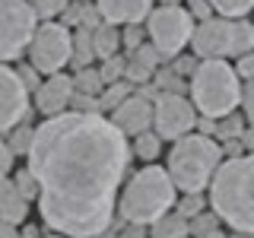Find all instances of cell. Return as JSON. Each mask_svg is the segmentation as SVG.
<instances>
[{"label":"cell","mask_w":254,"mask_h":238,"mask_svg":"<svg viewBox=\"0 0 254 238\" xmlns=\"http://www.w3.org/2000/svg\"><path fill=\"white\" fill-rule=\"evenodd\" d=\"M26 169L38 181V213L54 235L95 238L115 222L130 146L102 115L64 111L32 130Z\"/></svg>","instance_id":"1"},{"label":"cell","mask_w":254,"mask_h":238,"mask_svg":"<svg viewBox=\"0 0 254 238\" xmlns=\"http://www.w3.org/2000/svg\"><path fill=\"white\" fill-rule=\"evenodd\" d=\"M251 178L254 162L248 153L229 156L210 178V206L219 222H226L232 232H251L254 229V203H251Z\"/></svg>","instance_id":"2"},{"label":"cell","mask_w":254,"mask_h":238,"mask_svg":"<svg viewBox=\"0 0 254 238\" xmlns=\"http://www.w3.org/2000/svg\"><path fill=\"white\" fill-rule=\"evenodd\" d=\"M115 206H118V213H121V219L127 226H143L146 229V226H153V222H159L165 213H172L175 184L169 181L165 169H159V165L149 162L127 181L121 200Z\"/></svg>","instance_id":"3"},{"label":"cell","mask_w":254,"mask_h":238,"mask_svg":"<svg viewBox=\"0 0 254 238\" xmlns=\"http://www.w3.org/2000/svg\"><path fill=\"white\" fill-rule=\"evenodd\" d=\"M219 162H222V149L213 137L185 133L181 140H175L165 175L181 194H203L213 172L219 169Z\"/></svg>","instance_id":"4"},{"label":"cell","mask_w":254,"mask_h":238,"mask_svg":"<svg viewBox=\"0 0 254 238\" xmlns=\"http://www.w3.org/2000/svg\"><path fill=\"white\" fill-rule=\"evenodd\" d=\"M190 105L200 111L210 121L232 115L242 105V79L235 76V70L226 60H200L190 73Z\"/></svg>","instance_id":"5"},{"label":"cell","mask_w":254,"mask_h":238,"mask_svg":"<svg viewBox=\"0 0 254 238\" xmlns=\"http://www.w3.org/2000/svg\"><path fill=\"white\" fill-rule=\"evenodd\" d=\"M190 48L197 58L203 60H226V58H242L251 54L254 45V29L248 19H222V16H210V19L197 22L190 32Z\"/></svg>","instance_id":"6"},{"label":"cell","mask_w":254,"mask_h":238,"mask_svg":"<svg viewBox=\"0 0 254 238\" xmlns=\"http://www.w3.org/2000/svg\"><path fill=\"white\" fill-rule=\"evenodd\" d=\"M146 26L143 32L149 35V45L156 48L162 58H178L181 48L190 42V32H194V19L188 16V10L181 3H159L149 10Z\"/></svg>","instance_id":"7"},{"label":"cell","mask_w":254,"mask_h":238,"mask_svg":"<svg viewBox=\"0 0 254 238\" xmlns=\"http://www.w3.org/2000/svg\"><path fill=\"white\" fill-rule=\"evenodd\" d=\"M70 32L67 26L54 22H38L35 35L29 42V67L35 70L38 76H54L64 73V67L70 63Z\"/></svg>","instance_id":"8"},{"label":"cell","mask_w":254,"mask_h":238,"mask_svg":"<svg viewBox=\"0 0 254 238\" xmlns=\"http://www.w3.org/2000/svg\"><path fill=\"white\" fill-rule=\"evenodd\" d=\"M35 26L38 19L26 0H0V63L26 54Z\"/></svg>","instance_id":"9"},{"label":"cell","mask_w":254,"mask_h":238,"mask_svg":"<svg viewBox=\"0 0 254 238\" xmlns=\"http://www.w3.org/2000/svg\"><path fill=\"white\" fill-rule=\"evenodd\" d=\"M153 121H156V137L159 140H181L185 133L194 130L197 111L185 95H156L153 105Z\"/></svg>","instance_id":"10"},{"label":"cell","mask_w":254,"mask_h":238,"mask_svg":"<svg viewBox=\"0 0 254 238\" xmlns=\"http://www.w3.org/2000/svg\"><path fill=\"white\" fill-rule=\"evenodd\" d=\"M32 105H29V92L19 83L13 67L0 63V133L13 130L16 124L29 121Z\"/></svg>","instance_id":"11"},{"label":"cell","mask_w":254,"mask_h":238,"mask_svg":"<svg viewBox=\"0 0 254 238\" xmlns=\"http://www.w3.org/2000/svg\"><path fill=\"white\" fill-rule=\"evenodd\" d=\"M70 99H73V79L67 73H54L38 83L35 89V111L45 118H58L67 111Z\"/></svg>","instance_id":"12"},{"label":"cell","mask_w":254,"mask_h":238,"mask_svg":"<svg viewBox=\"0 0 254 238\" xmlns=\"http://www.w3.org/2000/svg\"><path fill=\"white\" fill-rule=\"evenodd\" d=\"M108 121L115 124V130H121L124 137H137V133L149 130V124H153V102L140 99V95H127L121 105L111 111Z\"/></svg>","instance_id":"13"},{"label":"cell","mask_w":254,"mask_h":238,"mask_svg":"<svg viewBox=\"0 0 254 238\" xmlns=\"http://www.w3.org/2000/svg\"><path fill=\"white\" fill-rule=\"evenodd\" d=\"M153 0H95V13L108 26H143Z\"/></svg>","instance_id":"14"},{"label":"cell","mask_w":254,"mask_h":238,"mask_svg":"<svg viewBox=\"0 0 254 238\" xmlns=\"http://www.w3.org/2000/svg\"><path fill=\"white\" fill-rule=\"evenodd\" d=\"M29 216V203L19 197V190L13 187L10 178H0V222L3 226H22Z\"/></svg>","instance_id":"15"},{"label":"cell","mask_w":254,"mask_h":238,"mask_svg":"<svg viewBox=\"0 0 254 238\" xmlns=\"http://www.w3.org/2000/svg\"><path fill=\"white\" fill-rule=\"evenodd\" d=\"M89 38H92V58H102V60L115 58L118 48H121V32H118V26H108V22H99L89 32Z\"/></svg>","instance_id":"16"},{"label":"cell","mask_w":254,"mask_h":238,"mask_svg":"<svg viewBox=\"0 0 254 238\" xmlns=\"http://www.w3.org/2000/svg\"><path fill=\"white\" fill-rule=\"evenodd\" d=\"M89 60L92 58V38H89V29H79L76 32H70V63L79 70V67H89Z\"/></svg>","instance_id":"17"},{"label":"cell","mask_w":254,"mask_h":238,"mask_svg":"<svg viewBox=\"0 0 254 238\" xmlns=\"http://www.w3.org/2000/svg\"><path fill=\"white\" fill-rule=\"evenodd\" d=\"M70 79H73V92H79V95H92V99H99V92L105 89L99 70H92V67H79Z\"/></svg>","instance_id":"18"},{"label":"cell","mask_w":254,"mask_h":238,"mask_svg":"<svg viewBox=\"0 0 254 238\" xmlns=\"http://www.w3.org/2000/svg\"><path fill=\"white\" fill-rule=\"evenodd\" d=\"M156 238H188V219H181L178 213H165L159 222H153Z\"/></svg>","instance_id":"19"},{"label":"cell","mask_w":254,"mask_h":238,"mask_svg":"<svg viewBox=\"0 0 254 238\" xmlns=\"http://www.w3.org/2000/svg\"><path fill=\"white\" fill-rule=\"evenodd\" d=\"M127 95H130V83H124V79L108 83L105 89L99 92V99H95V102H99V111H115V108L127 99Z\"/></svg>","instance_id":"20"},{"label":"cell","mask_w":254,"mask_h":238,"mask_svg":"<svg viewBox=\"0 0 254 238\" xmlns=\"http://www.w3.org/2000/svg\"><path fill=\"white\" fill-rule=\"evenodd\" d=\"M213 13H219L222 19H245L251 13L254 0H206Z\"/></svg>","instance_id":"21"},{"label":"cell","mask_w":254,"mask_h":238,"mask_svg":"<svg viewBox=\"0 0 254 238\" xmlns=\"http://www.w3.org/2000/svg\"><path fill=\"white\" fill-rule=\"evenodd\" d=\"M26 3L32 6L35 19H42V22H54V19H61V13L67 10L70 0H26Z\"/></svg>","instance_id":"22"},{"label":"cell","mask_w":254,"mask_h":238,"mask_svg":"<svg viewBox=\"0 0 254 238\" xmlns=\"http://www.w3.org/2000/svg\"><path fill=\"white\" fill-rule=\"evenodd\" d=\"M133 140H137V143H133V153H137L143 162H153V159L162 153V140H159L153 130H143V133H137Z\"/></svg>","instance_id":"23"},{"label":"cell","mask_w":254,"mask_h":238,"mask_svg":"<svg viewBox=\"0 0 254 238\" xmlns=\"http://www.w3.org/2000/svg\"><path fill=\"white\" fill-rule=\"evenodd\" d=\"M245 118H238L235 111L232 115H226V118H219L216 124H213V137H222V140H238V133L245 130Z\"/></svg>","instance_id":"24"},{"label":"cell","mask_w":254,"mask_h":238,"mask_svg":"<svg viewBox=\"0 0 254 238\" xmlns=\"http://www.w3.org/2000/svg\"><path fill=\"white\" fill-rule=\"evenodd\" d=\"M32 130L35 127H29V121H22V124H16L13 130H10V153L13 156H26L29 153V146H32Z\"/></svg>","instance_id":"25"},{"label":"cell","mask_w":254,"mask_h":238,"mask_svg":"<svg viewBox=\"0 0 254 238\" xmlns=\"http://www.w3.org/2000/svg\"><path fill=\"white\" fill-rule=\"evenodd\" d=\"M153 89H156V95H181L185 92V79L178 73H172V70H162L153 79Z\"/></svg>","instance_id":"26"},{"label":"cell","mask_w":254,"mask_h":238,"mask_svg":"<svg viewBox=\"0 0 254 238\" xmlns=\"http://www.w3.org/2000/svg\"><path fill=\"white\" fill-rule=\"evenodd\" d=\"M13 187L19 190V197L26 203H32V200H38V181H35V175H32L29 169H19L13 175Z\"/></svg>","instance_id":"27"},{"label":"cell","mask_w":254,"mask_h":238,"mask_svg":"<svg viewBox=\"0 0 254 238\" xmlns=\"http://www.w3.org/2000/svg\"><path fill=\"white\" fill-rule=\"evenodd\" d=\"M99 76H102V83H118V79L124 76V58H108V60H102V70H99Z\"/></svg>","instance_id":"28"},{"label":"cell","mask_w":254,"mask_h":238,"mask_svg":"<svg viewBox=\"0 0 254 238\" xmlns=\"http://www.w3.org/2000/svg\"><path fill=\"white\" fill-rule=\"evenodd\" d=\"M197 213H203V194H185V200H178V216L194 219Z\"/></svg>","instance_id":"29"},{"label":"cell","mask_w":254,"mask_h":238,"mask_svg":"<svg viewBox=\"0 0 254 238\" xmlns=\"http://www.w3.org/2000/svg\"><path fill=\"white\" fill-rule=\"evenodd\" d=\"M143 38H146L143 26H124V32H121V45H127V51H137L140 45H146Z\"/></svg>","instance_id":"30"},{"label":"cell","mask_w":254,"mask_h":238,"mask_svg":"<svg viewBox=\"0 0 254 238\" xmlns=\"http://www.w3.org/2000/svg\"><path fill=\"white\" fill-rule=\"evenodd\" d=\"M133 60H140V63H143L146 70H156V63L162 60V54H159L153 45H140L137 51H133Z\"/></svg>","instance_id":"31"},{"label":"cell","mask_w":254,"mask_h":238,"mask_svg":"<svg viewBox=\"0 0 254 238\" xmlns=\"http://www.w3.org/2000/svg\"><path fill=\"white\" fill-rule=\"evenodd\" d=\"M16 76H19V83L26 86V92H35V89H38V83H42V79H38V73H35L32 67H29V63H19V70H16Z\"/></svg>","instance_id":"32"},{"label":"cell","mask_w":254,"mask_h":238,"mask_svg":"<svg viewBox=\"0 0 254 238\" xmlns=\"http://www.w3.org/2000/svg\"><path fill=\"white\" fill-rule=\"evenodd\" d=\"M185 10H188L190 19H200V22L213 16V10H210V3H206V0H188V6H185Z\"/></svg>","instance_id":"33"},{"label":"cell","mask_w":254,"mask_h":238,"mask_svg":"<svg viewBox=\"0 0 254 238\" xmlns=\"http://www.w3.org/2000/svg\"><path fill=\"white\" fill-rule=\"evenodd\" d=\"M235 70V76L242 79H251V73H254V54H242V58H238V67H232Z\"/></svg>","instance_id":"34"},{"label":"cell","mask_w":254,"mask_h":238,"mask_svg":"<svg viewBox=\"0 0 254 238\" xmlns=\"http://www.w3.org/2000/svg\"><path fill=\"white\" fill-rule=\"evenodd\" d=\"M13 153H10V146H6L3 140H0V178H6V175L13 172Z\"/></svg>","instance_id":"35"},{"label":"cell","mask_w":254,"mask_h":238,"mask_svg":"<svg viewBox=\"0 0 254 238\" xmlns=\"http://www.w3.org/2000/svg\"><path fill=\"white\" fill-rule=\"evenodd\" d=\"M194 67H197V58H178L172 63V73H178V76H190L194 73Z\"/></svg>","instance_id":"36"},{"label":"cell","mask_w":254,"mask_h":238,"mask_svg":"<svg viewBox=\"0 0 254 238\" xmlns=\"http://www.w3.org/2000/svg\"><path fill=\"white\" fill-rule=\"evenodd\" d=\"M118 238H146V232H143V226H127Z\"/></svg>","instance_id":"37"},{"label":"cell","mask_w":254,"mask_h":238,"mask_svg":"<svg viewBox=\"0 0 254 238\" xmlns=\"http://www.w3.org/2000/svg\"><path fill=\"white\" fill-rule=\"evenodd\" d=\"M16 238H42V232H38L35 226H29V222H26V226H22L19 232H16Z\"/></svg>","instance_id":"38"},{"label":"cell","mask_w":254,"mask_h":238,"mask_svg":"<svg viewBox=\"0 0 254 238\" xmlns=\"http://www.w3.org/2000/svg\"><path fill=\"white\" fill-rule=\"evenodd\" d=\"M0 238H16V229H13V226H3V222H0Z\"/></svg>","instance_id":"39"},{"label":"cell","mask_w":254,"mask_h":238,"mask_svg":"<svg viewBox=\"0 0 254 238\" xmlns=\"http://www.w3.org/2000/svg\"><path fill=\"white\" fill-rule=\"evenodd\" d=\"M200 238H226V235H222L219 229H213V232H206V235H200Z\"/></svg>","instance_id":"40"},{"label":"cell","mask_w":254,"mask_h":238,"mask_svg":"<svg viewBox=\"0 0 254 238\" xmlns=\"http://www.w3.org/2000/svg\"><path fill=\"white\" fill-rule=\"evenodd\" d=\"M232 238H254V235H251V232H235Z\"/></svg>","instance_id":"41"},{"label":"cell","mask_w":254,"mask_h":238,"mask_svg":"<svg viewBox=\"0 0 254 238\" xmlns=\"http://www.w3.org/2000/svg\"><path fill=\"white\" fill-rule=\"evenodd\" d=\"M95 238H115V235H111V229H108V232H102V235H95Z\"/></svg>","instance_id":"42"},{"label":"cell","mask_w":254,"mask_h":238,"mask_svg":"<svg viewBox=\"0 0 254 238\" xmlns=\"http://www.w3.org/2000/svg\"><path fill=\"white\" fill-rule=\"evenodd\" d=\"M159 3H169L172 6V3H181V0H159Z\"/></svg>","instance_id":"43"},{"label":"cell","mask_w":254,"mask_h":238,"mask_svg":"<svg viewBox=\"0 0 254 238\" xmlns=\"http://www.w3.org/2000/svg\"><path fill=\"white\" fill-rule=\"evenodd\" d=\"M48 238H67V235H48Z\"/></svg>","instance_id":"44"},{"label":"cell","mask_w":254,"mask_h":238,"mask_svg":"<svg viewBox=\"0 0 254 238\" xmlns=\"http://www.w3.org/2000/svg\"><path fill=\"white\" fill-rule=\"evenodd\" d=\"M188 238H190V235H188Z\"/></svg>","instance_id":"45"}]
</instances>
